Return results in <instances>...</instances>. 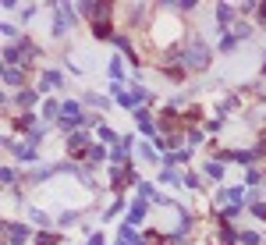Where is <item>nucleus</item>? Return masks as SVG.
I'll return each mask as SVG.
<instances>
[{"label":"nucleus","instance_id":"24","mask_svg":"<svg viewBox=\"0 0 266 245\" xmlns=\"http://www.w3.org/2000/svg\"><path fill=\"white\" fill-rule=\"evenodd\" d=\"M167 245H174V242H167Z\"/></svg>","mask_w":266,"mask_h":245},{"label":"nucleus","instance_id":"10","mask_svg":"<svg viewBox=\"0 0 266 245\" xmlns=\"http://www.w3.org/2000/svg\"><path fill=\"white\" fill-rule=\"evenodd\" d=\"M57 85H61V75H57V71H47L43 82H39V89H57Z\"/></svg>","mask_w":266,"mask_h":245},{"label":"nucleus","instance_id":"12","mask_svg":"<svg viewBox=\"0 0 266 245\" xmlns=\"http://www.w3.org/2000/svg\"><path fill=\"white\" fill-rule=\"evenodd\" d=\"M85 157H89V163H99L103 157H107V149H103V146H93V149L85 153Z\"/></svg>","mask_w":266,"mask_h":245},{"label":"nucleus","instance_id":"23","mask_svg":"<svg viewBox=\"0 0 266 245\" xmlns=\"http://www.w3.org/2000/svg\"><path fill=\"white\" fill-rule=\"evenodd\" d=\"M259 11H263V18H266V4H263V7H259Z\"/></svg>","mask_w":266,"mask_h":245},{"label":"nucleus","instance_id":"22","mask_svg":"<svg viewBox=\"0 0 266 245\" xmlns=\"http://www.w3.org/2000/svg\"><path fill=\"white\" fill-rule=\"evenodd\" d=\"M89 245H103V235H93V242H89Z\"/></svg>","mask_w":266,"mask_h":245},{"label":"nucleus","instance_id":"16","mask_svg":"<svg viewBox=\"0 0 266 245\" xmlns=\"http://www.w3.org/2000/svg\"><path fill=\"white\" fill-rule=\"evenodd\" d=\"M32 100H36V93H18V103L22 107H32Z\"/></svg>","mask_w":266,"mask_h":245},{"label":"nucleus","instance_id":"15","mask_svg":"<svg viewBox=\"0 0 266 245\" xmlns=\"http://www.w3.org/2000/svg\"><path fill=\"white\" fill-rule=\"evenodd\" d=\"M217 14H220V22H231V14H234V11H231L227 4H220V7H217Z\"/></svg>","mask_w":266,"mask_h":245},{"label":"nucleus","instance_id":"3","mask_svg":"<svg viewBox=\"0 0 266 245\" xmlns=\"http://www.w3.org/2000/svg\"><path fill=\"white\" fill-rule=\"evenodd\" d=\"M121 100V107H128V110H142V100H145V89H131V93H121L117 96Z\"/></svg>","mask_w":266,"mask_h":245},{"label":"nucleus","instance_id":"14","mask_svg":"<svg viewBox=\"0 0 266 245\" xmlns=\"http://www.w3.org/2000/svg\"><path fill=\"white\" fill-rule=\"evenodd\" d=\"M110 79H114V82L121 79V57H114V60H110Z\"/></svg>","mask_w":266,"mask_h":245},{"label":"nucleus","instance_id":"6","mask_svg":"<svg viewBox=\"0 0 266 245\" xmlns=\"http://www.w3.org/2000/svg\"><path fill=\"white\" fill-rule=\"evenodd\" d=\"M142 217H145V199H135V206H131V213H128V220H124V224L135 227V224H142Z\"/></svg>","mask_w":266,"mask_h":245},{"label":"nucleus","instance_id":"17","mask_svg":"<svg viewBox=\"0 0 266 245\" xmlns=\"http://www.w3.org/2000/svg\"><path fill=\"white\" fill-rule=\"evenodd\" d=\"M242 242H245V245H259V235H256V231H245Z\"/></svg>","mask_w":266,"mask_h":245},{"label":"nucleus","instance_id":"8","mask_svg":"<svg viewBox=\"0 0 266 245\" xmlns=\"http://www.w3.org/2000/svg\"><path fill=\"white\" fill-rule=\"evenodd\" d=\"M220 199H227V203H234V206H242L245 203V189H227Z\"/></svg>","mask_w":266,"mask_h":245},{"label":"nucleus","instance_id":"5","mask_svg":"<svg viewBox=\"0 0 266 245\" xmlns=\"http://www.w3.org/2000/svg\"><path fill=\"white\" fill-rule=\"evenodd\" d=\"M11 149H14V157H22V160H32L36 157V146L32 142H7Z\"/></svg>","mask_w":266,"mask_h":245},{"label":"nucleus","instance_id":"4","mask_svg":"<svg viewBox=\"0 0 266 245\" xmlns=\"http://www.w3.org/2000/svg\"><path fill=\"white\" fill-rule=\"evenodd\" d=\"M68 149H71V153H75V157H78V153H89L93 146H89L85 132H75V135H71V139H68Z\"/></svg>","mask_w":266,"mask_h":245},{"label":"nucleus","instance_id":"2","mask_svg":"<svg viewBox=\"0 0 266 245\" xmlns=\"http://www.w3.org/2000/svg\"><path fill=\"white\" fill-rule=\"evenodd\" d=\"M61 121H64V128H71V125H78V121H85V117H82V110H78V103H75V100H68V103L61 107Z\"/></svg>","mask_w":266,"mask_h":245},{"label":"nucleus","instance_id":"9","mask_svg":"<svg viewBox=\"0 0 266 245\" xmlns=\"http://www.w3.org/2000/svg\"><path fill=\"white\" fill-rule=\"evenodd\" d=\"M4 235H7V242L14 238V242H22L28 231H25V227H18V224H4Z\"/></svg>","mask_w":266,"mask_h":245},{"label":"nucleus","instance_id":"7","mask_svg":"<svg viewBox=\"0 0 266 245\" xmlns=\"http://www.w3.org/2000/svg\"><path fill=\"white\" fill-rule=\"evenodd\" d=\"M135 117H139V128H142L145 135H156V125H153V117H149L145 107H142V110H135Z\"/></svg>","mask_w":266,"mask_h":245},{"label":"nucleus","instance_id":"19","mask_svg":"<svg viewBox=\"0 0 266 245\" xmlns=\"http://www.w3.org/2000/svg\"><path fill=\"white\" fill-rule=\"evenodd\" d=\"M99 139H103V142H117V135H114L110 128H99Z\"/></svg>","mask_w":266,"mask_h":245},{"label":"nucleus","instance_id":"18","mask_svg":"<svg viewBox=\"0 0 266 245\" xmlns=\"http://www.w3.org/2000/svg\"><path fill=\"white\" fill-rule=\"evenodd\" d=\"M93 32H96V36H110V25L99 22V25H93Z\"/></svg>","mask_w":266,"mask_h":245},{"label":"nucleus","instance_id":"1","mask_svg":"<svg viewBox=\"0 0 266 245\" xmlns=\"http://www.w3.org/2000/svg\"><path fill=\"white\" fill-rule=\"evenodd\" d=\"M185 64L188 68H206V64H210V50H206L202 47V43H188V50H185Z\"/></svg>","mask_w":266,"mask_h":245},{"label":"nucleus","instance_id":"21","mask_svg":"<svg viewBox=\"0 0 266 245\" xmlns=\"http://www.w3.org/2000/svg\"><path fill=\"white\" fill-rule=\"evenodd\" d=\"M53 242H57L53 235H47V231H39V245H53Z\"/></svg>","mask_w":266,"mask_h":245},{"label":"nucleus","instance_id":"11","mask_svg":"<svg viewBox=\"0 0 266 245\" xmlns=\"http://www.w3.org/2000/svg\"><path fill=\"white\" fill-rule=\"evenodd\" d=\"M4 82H7V85H22V71H18V68H7V71H4Z\"/></svg>","mask_w":266,"mask_h":245},{"label":"nucleus","instance_id":"20","mask_svg":"<svg viewBox=\"0 0 266 245\" xmlns=\"http://www.w3.org/2000/svg\"><path fill=\"white\" fill-rule=\"evenodd\" d=\"M57 110H61V107H57V103H47V107H43V117H53Z\"/></svg>","mask_w":266,"mask_h":245},{"label":"nucleus","instance_id":"13","mask_svg":"<svg viewBox=\"0 0 266 245\" xmlns=\"http://www.w3.org/2000/svg\"><path fill=\"white\" fill-rule=\"evenodd\" d=\"M206 174H210V178H220V174H224V167H220L217 160H210V163H206Z\"/></svg>","mask_w":266,"mask_h":245}]
</instances>
